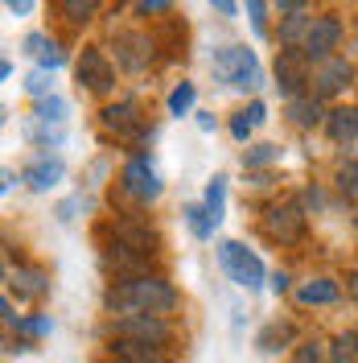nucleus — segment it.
<instances>
[{
	"mask_svg": "<svg viewBox=\"0 0 358 363\" xmlns=\"http://www.w3.org/2000/svg\"><path fill=\"white\" fill-rule=\"evenodd\" d=\"M214 74L231 83V87H260V62L247 45H226V50H214L210 58Z\"/></svg>",
	"mask_w": 358,
	"mask_h": 363,
	"instance_id": "f03ea898",
	"label": "nucleus"
},
{
	"mask_svg": "<svg viewBox=\"0 0 358 363\" xmlns=\"http://www.w3.org/2000/svg\"><path fill=\"white\" fill-rule=\"evenodd\" d=\"M103 124L120 136H132L140 133V116H136L132 104H112V108H103Z\"/></svg>",
	"mask_w": 358,
	"mask_h": 363,
	"instance_id": "dca6fc26",
	"label": "nucleus"
},
{
	"mask_svg": "<svg viewBox=\"0 0 358 363\" xmlns=\"http://www.w3.org/2000/svg\"><path fill=\"white\" fill-rule=\"evenodd\" d=\"M350 79H354V67H350L346 58H325V62L317 67V74H313L317 99H325V95H337L342 87H350Z\"/></svg>",
	"mask_w": 358,
	"mask_h": 363,
	"instance_id": "9d476101",
	"label": "nucleus"
},
{
	"mask_svg": "<svg viewBox=\"0 0 358 363\" xmlns=\"http://www.w3.org/2000/svg\"><path fill=\"white\" fill-rule=\"evenodd\" d=\"M198 128L202 133H214V116H198Z\"/></svg>",
	"mask_w": 358,
	"mask_h": 363,
	"instance_id": "ea45409f",
	"label": "nucleus"
},
{
	"mask_svg": "<svg viewBox=\"0 0 358 363\" xmlns=\"http://www.w3.org/2000/svg\"><path fill=\"white\" fill-rule=\"evenodd\" d=\"M62 9L70 13V21H91V13H95L99 4H95V0H67Z\"/></svg>",
	"mask_w": 358,
	"mask_h": 363,
	"instance_id": "bb28decb",
	"label": "nucleus"
},
{
	"mask_svg": "<svg viewBox=\"0 0 358 363\" xmlns=\"http://www.w3.org/2000/svg\"><path fill=\"white\" fill-rule=\"evenodd\" d=\"M194 95H198V91H194V83H178V87H173V95H169V112L185 116L190 108H194Z\"/></svg>",
	"mask_w": 358,
	"mask_h": 363,
	"instance_id": "5701e85b",
	"label": "nucleus"
},
{
	"mask_svg": "<svg viewBox=\"0 0 358 363\" xmlns=\"http://www.w3.org/2000/svg\"><path fill=\"white\" fill-rule=\"evenodd\" d=\"M247 120H251V124H264V120H268V108H264V104L255 99V104L247 108Z\"/></svg>",
	"mask_w": 358,
	"mask_h": 363,
	"instance_id": "c9c22d12",
	"label": "nucleus"
},
{
	"mask_svg": "<svg viewBox=\"0 0 358 363\" xmlns=\"http://www.w3.org/2000/svg\"><path fill=\"white\" fill-rule=\"evenodd\" d=\"M185 223H190V231H194L198 240H210V235H214V223H210L206 206H185Z\"/></svg>",
	"mask_w": 358,
	"mask_h": 363,
	"instance_id": "4be33fe9",
	"label": "nucleus"
},
{
	"mask_svg": "<svg viewBox=\"0 0 358 363\" xmlns=\"http://www.w3.org/2000/svg\"><path fill=\"white\" fill-rule=\"evenodd\" d=\"M264 231H268L272 240H280V244H296V240L305 235V215H301V206L296 203L272 206L268 215H264Z\"/></svg>",
	"mask_w": 358,
	"mask_h": 363,
	"instance_id": "39448f33",
	"label": "nucleus"
},
{
	"mask_svg": "<svg viewBox=\"0 0 358 363\" xmlns=\"http://www.w3.org/2000/svg\"><path fill=\"white\" fill-rule=\"evenodd\" d=\"M202 206H206V215H210V223H214V227L223 223V206H226V178H214L210 186H206V199H202Z\"/></svg>",
	"mask_w": 358,
	"mask_h": 363,
	"instance_id": "6ab92c4d",
	"label": "nucleus"
},
{
	"mask_svg": "<svg viewBox=\"0 0 358 363\" xmlns=\"http://www.w3.org/2000/svg\"><path fill=\"white\" fill-rule=\"evenodd\" d=\"M17 330H25V335H50V330H54V322H50V318H21V322H17Z\"/></svg>",
	"mask_w": 358,
	"mask_h": 363,
	"instance_id": "c756f323",
	"label": "nucleus"
},
{
	"mask_svg": "<svg viewBox=\"0 0 358 363\" xmlns=\"http://www.w3.org/2000/svg\"><path fill=\"white\" fill-rule=\"evenodd\" d=\"M276 157H280L276 145H255V149L243 153V169H260V165H268V161H276Z\"/></svg>",
	"mask_w": 358,
	"mask_h": 363,
	"instance_id": "b1692460",
	"label": "nucleus"
},
{
	"mask_svg": "<svg viewBox=\"0 0 358 363\" xmlns=\"http://www.w3.org/2000/svg\"><path fill=\"white\" fill-rule=\"evenodd\" d=\"M115 58L124 70H144L153 58V42L144 33H115Z\"/></svg>",
	"mask_w": 358,
	"mask_h": 363,
	"instance_id": "9b49d317",
	"label": "nucleus"
},
{
	"mask_svg": "<svg viewBox=\"0 0 358 363\" xmlns=\"http://www.w3.org/2000/svg\"><path fill=\"white\" fill-rule=\"evenodd\" d=\"M251 128H255V124L247 120V112H235V120H231V133H235V140H247V136H251Z\"/></svg>",
	"mask_w": 358,
	"mask_h": 363,
	"instance_id": "7c9ffc66",
	"label": "nucleus"
},
{
	"mask_svg": "<svg viewBox=\"0 0 358 363\" xmlns=\"http://www.w3.org/2000/svg\"><path fill=\"white\" fill-rule=\"evenodd\" d=\"M309 83V54L301 45H284L276 58V87L296 99V91Z\"/></svg>",
	"mask_w": 358,
	"mask_h": 363,
	"instance_id": "20e7f679",
	"label": "nucleus"
},
{
	"mask_svg": "<svg viewBox=\"0 0 358 363\" xmlns=\"http://www.w3.org/2000/svg\"><path fill=\"white\" fill-rule=\"evenodd\" d=\"M219 260H223V272L235 285H243V289H260L264 285V260L251 248H243L239 240H223L219 244Z\"/></svg>",
	"mask_w": 358,
	"mask_h": 363,
	"instance_id": "7ed1b4c3",
	"label": "nucleus"
},
{
	"mask_svg": "<svg viewBox=\"0 0 358 363\" xmlns=\"http://www.w3.org/2000/svg\"><path fill=\"white\" fill-rule=\"evenodd\" d=\"M29 9H33L29 0H8V4H4V13H13V17H21V13H29Z\"/></svg>",
	"mask_w": 358,
	"mask_h": 363,
	"instance_id": "4c0bfd02",
	"label": "nucleus"
},
{
	"mask_svg": "<svg viewBox=\"0 0 358 363\" xmlns=\"http://www.w3.org/2000/svg\"><path fill=\"white\" fill-rule=\"evenodd\" d=\"M337 190H342L346 199H358V161H346V165L337 169Z\"/></svg>",
	"mask_w": 358,
	"mask_h": 363,
	"instance_id": "393cba45",
	"label": "nucleus"
},
{
	"mask_svg": "<svg viewBox=\"0 0 358 363\" xmlns=\"http://www.w3.org/2000/svg\"><path fill=\"white\" fill-rule=\"evenodd\" d=\"M325 128H330V140L350 145L358 136V108H334V112L325 116Z\"/></svg>",
	"mask_w": 358,
	"mask_h": 363,
	"instance_id": "2eb2a0df",
	"label": "nucleus"
},
{
	"mask_svg": "<svg viewBox=\"0 0 358 363\" xmlns=\"http://www.w3.org/2000/svg\"><path fill=\"white\" fill-rule=\"evenodd\" d=\"M62 174H67L62 157H50V153H42V157L25 169V182H29V190H37V194H42V190H50V186H58V182H62Z\"/></svg>",
	"mask_w": 358,
	"mask_h": 363,
	"instance_id": "f8f14e48",
	"label": "nucleus"
},
{
	"mask_svg": "<svg viewBox=\"0 0 358 363\" xmlns=\"http://www.w3.org/2000/svg\"><path fill=\"white\" fill-rule=\"evenodd\" d=\"M45 50H50V42H45L42 33H29V38H25V54H37V58H42Z\"/></svg>",
	"mask_w": 358,
	"mask_h": 363,
	"instance_id": "473e14b6",
	"label": "nucleus"
},
{
	"mask_svg": "<svg viewBox=\"0 0 358 363\" xmlns=\"http://www.w3.org/2000/svg\"><path fill=\"white\" fill-rule=\"evenodd\" d=\"M112 355L115 359H124V363H165L161 359V347L140 342V339H120V335L112 339Z\"/></svg>",
	"mask_w": 358,
	"mask_h": 363,
	"instance_id": "ddd939ff",
	"label": "nucleus"
},
{
	"mask_svg": "<svg viewBox=\"0 0 358 363\" xmlns=\"http://www.w3.org/2000/svg\"><path fill=\"white\" fill-rule=\"evenodd\" d=\"M272 294H289V272H272Z\"/></svg>",
	"mask_w": 358,
	"mask_h": 363,
	"instance_id": "e433bc0d",
	"label": "nucleus"
},
{
	"mask_svg": "<svg viewBox=\"0 0 358 363\" xmlns=\"http://www.w3.org/2000/svg\"><path fill=\"white\" fill-rule=\"evenodd\" d=\"M178 306V289L161 277H128L120 281L115 289H108V310H120V314H169Z\"/></svg>",
	"mask_w": 358,
	"mask_h": 363,
	"instance_id": "f257e3e1",
	"label": "nucleus"
},
{
	"mask_svg": "<svg viewBox=\"0 0 358 363\" xmlns=\"http://www.w3.org/2000/svg\"><path fill=\"white\" fill-rule=\"evenodd\" d=\"M25 91H29V95H37V99H50V74H45V70H33V74H29V83H25Z\"/></svg>",
	"mask_w": 358,
	"mask_h": 363,
	"instance_id": "c85d7f7f",
	"label": "nucleus"
},
{
	"mask_svg": "<svg viewBox=\"0 0 358 363\" xmlns=\"http://www.w3.org/2000/svg\"><path fill=\"white\" fill-rule=\"evenodd\" d=\"M321 359H325V351H321L317 339H305L301 347H296V363H321Z\"/></svg>",
	"mask_w": 358,
	"mask_h": 363,
	"instance_id": "cd10ccee",
	"label": "nucleus"
},
{
	"mask_svg": "<svg viewBox=\"0 0 358 363\" xmlns=\"http://www.w3.org/2000/svg\"><path fill=\"white\" fill-rule=\"evenodd\" d=\"M330 359H334V363H358V330L337 335L334 347H330Z\"/></svg>",
	"mask_w": 358,
	"mask_h": 363,
	"instance_id": "412c9836",
	"label": "nucleus"
},
{
	"mask_svg": "<svg viewBox=\"0 0 358 363\" xmlns=\"http://www.w3.org/2000/svg\"><path fill=\"white\" fill-rule=\"evenodd\" d=\"M74 74H79V83H87V91H99V95L112 91V83H115V70H112V62H108L103 50H83Z\"/></svg>",
	"mask_w": 358,
	"mask_h": 363,
	"instance_id": "1a4fd4ad",
	"label": "nucleus"
},
{
	"mask_svg": "<svg viewBox=\"0 0 358 363\" xmlns=\"http://www.w3.org/2000/svg\"><path fill=\"white\" fill-rule=\"evenodd\" d=\"M289 116L292 124H301V128H313V124H321L325 120V112H321V99H289Z\"/></svg>",
	"mask_w": 358,
	"mask_h": 363,
	"instance_id": "a211bd4d",
	"label": "nucleus"
},
{
	"mask_svg": "<svg viewBox=\"0 0 358 363\" xmlns=\"http://www.w3.org/2000/svg\"><path fill=\"white\" fill-rule=\"evenodd\" d=\"M67 112H70V104L62 99V95H50V99H37V120L42 124H50V128H58V133H67Z\"/></svg>",
	"mask_w": 358,
	"mask_h": 363,
	"instance_id": "f3484780",
	"label": "nucleus"
},
{
	"mask_svg": "<svg viewBox=\"0 0 358 363\" xmlns=\"http://www.w3.org/2000/svg\"><path fill=\"white\" fill-rule=\"evenodd\" d=\"M140 13H169V0H140Z\"/></svg>",
	"mask_w": 358,
	"mask_h": 363,
	"instance_id": "f704fd0d",
	"label": "nucleus"
},
{
	"mask_svg": "<svg viewBox=\"0 0 358 363\" xmlns=\"http://www.w3.org/2000/svg\"><path fill=\"white\" fill-rule=\"evenodd\" d=\"M337 42H342V21L337 17H313V25H309V33H305V42H301V50L309 54V62L313 58H330V50H337Z\"/></svg>",
	"mask_w": 358,
	"mask_h": 363,
	"instance_id": "423d86ee",
	"label": "nucleus"
},
{
	"mask_svg": "<svg viewBox=\"0 0 358 363\" xmlns=\"http://www.w3.org/2000/svg\"><path fill=\"white\" fill-rule=\"evenodd\" d=\"M124 190L132 199H140V203H153L161 194V178H157V169L149 165V157H132L124 165Z\"/></svg>",
	"mask_w": 358,
	"mask_h": 363,
	"instance_id": "0eeeda50",
	"label": "nucleus"
},
{
	"mask_svg": "<svg viewBox=\"0 0 358 363\" xmlns=\"http://www.w3.org/2000/svg\"><path fill=\"white\" fill-rule=\"evenodd\" d=\"M289 339H292V326H289V322H272V326H264V330H260L255 347H260V351H280Z\"/></svg>",
	"mask_w": 358,
	"mask_h": 363,
	"instance_id": "aec40b11",
	"label": "nucleus"
},
{
	"mask_svg": "<svg viewBox=\"0 0 358 363\" xmlns=\"http://www.w3.org/2000/svg\"><path fill=\"white\" fill-rule=\"evenodd\" d=\"M337 297H342V289H337V281H330V277H313V281H305L296 289V301L301 306H330Z\"/></svg>",
	"mask_w": 358,
	"mask_h": 363,
	"instance_id": "4468645a",
	"label": "nucleus"
},
{
	"mask_svg": "<svg viewBox=\"0 0 358 363\" xmlns=\"http://www.w3.org/2000/svg\"><path fill=\"white\" fill-rule=\"evenodd\" d=\"M247 13H251V25H255V33H264V4H260V0H251V4H247Z\"/></svg>",
	"mask_w": 358,
	"mask_h": 363,
	"instance_id": "72a5a7b5",
	"label": "nucleus"
},
{
	"mask_svg": "<svg viewBox=\"0 0 358 363\" xmlns=\"http://www.w3.org/2000/svg\"><path fill=\"white\" fill-rule=\"evenodd\" d=\"M37 62H42V70H58L62 62H67V58H62V50H58V45L50 42V50H45V54L37 58Z\"/></svg>",
	"mask_w": 358,
	"mask_h": 363,
	"instance_id": "2f4dec72",
	"label": "nucleus"
},
{
	"mask_svg": "<svg viewBox=\"0 0 358 363\" xmlns=\"http://www.w3.org/2000/svg\"><path fill=\"white\" fill-rule=\"evenodd\" d=\"M309 25H313V17H301V13H296V17H289V21H284V29H280V42L292 45L301 33H309Z\"/></svg>",
	"mask_w": 358,
	"mask_h": 363,
	"instance_id": "a878e982",
	"label": "nucleus"
},
{
	"mask_svg": "<svg viewBox=\"0 0 358 363\" xmlns=\"http://www.w3.org/2000/svg\"><path fill=\"white\" fill-rule=\"evenodd\" d=\"M115 335H120V339H140V342L161 347V342H169V326H165L157 314H128V318L115 322Z\"/></svg>",
	"mask_w": 358,
	"mask_h": 363,
	"instance_id": "6e6552de",
	"label": "nucleus"
},
{
	"mask_svg": "<svg viewBox=\"0 0 358 363\" xmlns=\"http://www.w3.org/2000/svg\"><path fill=\"white\" fill-rule=\"evenodd\" d=\"M346 294H350V297L358 301V269L350 272V277H346Z\"/></svg>",
	"mask_w": 358,
	"mask_h": 363,
	"instance_id": "58836bf2",
	"label": "nucleus"
}]
</instances>
